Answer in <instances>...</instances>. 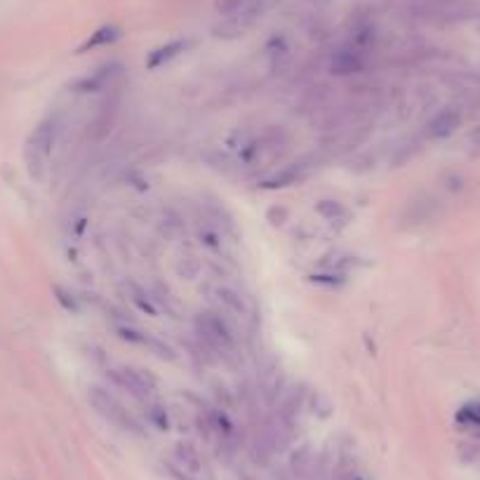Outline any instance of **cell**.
Here are the masks:
<instances>
[{"label": "cell", "instance_id": "cell-1", "mask_svg": "<svg viewBox=\"0 0 480 480\" xmlns=\"http://www.w3.org/2000/svg\"><path fill=\"white\" fill-rule=\"evenodd\" d=\"M56 137H59V116H47L28 134L26 146H24V162H26V172L33 181L45 179L47 162L56 144Z\"/></svg>", "mask_w": 480, "mask_h": 480}, {"label": "cell", "instance_id": "cell-2", "mask_svg": "<svg viewBox=\"0 0 480 480\" xmlns=\"http://www.w3.org/2000/svg\"><path fill=\"white\" fill-rule=\"evenodd\" d=\"M196 335L203 339L205 346L219 353H231L233 346H236L229 323L219 313H212V311H203V313L196 316Z\"/></svg>", "mask_w": 480, "mask_h": 480}, {"label": "cell", "instance_id": "cell-3", "mask_svg": "<svg viewBox=\"0 0 480 480\" xmlns=\"http://www.w3.org/2000/svg\"><path fill=\"white\" fill-rule=\"evenodd\" d=\"M88 400H90V405L95 407L104 419H109L111 424H116V426L125 428V431H139L137 421L132 419V414L127 412V409L120 405V402L113 398L106 388L90 386L88 388Z\"/></svg>", "mask_w": 480, "mask_h": 480}, {"label": "cell", "instance_id": "cell-4", "mask_svg": "<svg viewBox=\"0 0 480 480\" xmlns=\"http://www.w3.org/2000/svg\"><path fill=\"white\" fill-rule=\"evenodd\" d=\"M106 374L113 384L134 395V398H148L155 391V377L151 372L139 370V367H111Z\"/></svg>", "mask_w": 480, "mask_h": 480}, {"label": "cell", "instance_id": "cell-5", "mask_svg": "<svg viewBox=\"0 0 480 480\" xmlns=\"http://www.w3.org/2000/svg\"><path fill=\"white\" fill-rule=\"evenodd\" d=\"M264 10H266V0H259V3L250 5L243 12L231 14V17H224L222 24L215 26V35L217 38H224V40L240 38V35H245L254 24H257V19L264 14Z\"/></svg>", "mask_w": 480, "mask_h": 480}, {"label": "cell", "instance_id": "cell-6", "mask_svg": "<svg viewBox=\"0 0 480 480\" xmlns=\"http://www.w3.org/2000/svg\"><path fill=\"white\" fill-rule=\"evenodd\" d=\"M365 52H360L358 47L353 45H342L339 49H335L330 56V71L335 76H353V73H360V71L365 68Z\"/></svg>", "mask_w": 480, "mask_h": 480}, {"label": "cell", "instance_id": "cell-7", "mask_svg": "<svg viewBox=\"0 0 480 480\" xmlns=\"http://www.w3.org/2000/svg\"><path fill=\"white\" fill-rule=\"evenodd\" d=\"M462 125V111L455 106H445L428 120L426 125V137L428 139H448L450 134L457 132V127Z\"/></svg>", "mask_w": 480, "mask_h": 480}, {"label": "cell", "instance_id": "cell-8", "mask_svg": "<svg viewBox=\"0 0 480 480\" xmlns=\"http://www.w3.org/2000/svg\"><path fill=\"white\" fill-rule=\"evenodd\" d=\"M304 176H306V165H304V162H292V165L282 167L278 172L268 174L266 179H261L259 186L266 191H278V188L292 186V184H299Z\"/></svg>", "mask_w": 480, "mask_h": 480}, {"label": "cell", "instance_id": "cell-9", "mask_svg": "<svg viewBox=\"0 0 480 480\" xmlns=\"http://www.w3.org/2000/svg\"><path fill=\"white\" fill-rule=\"evenodd\" d=\"M120 76V64H106V66L97 68L92 76H85L76 83L78 92H102L109 85H113V80Z\"/></svg>", "mask_w": 480, "mask_h": 480}, {"label": "cell", "instance_id": "cell-10", "mask_svg": "<svg viewBox=\"0 0 480 480\" xmlns=\"http://www.w3.org/2000/svg\"><path fill=\"white\" fill-rule=\"evenodd\" d=\"M169 462L179 466L181 471H186L188 476L200 478V473H203V459H200L198 450L191 443H176L174 445V452H172V459H169Z\"/></svg>", "mask_w": 480, "mask_h": 480}, {"label": "cell", "instance_id": "cell-11", "mask_svg": "<svg viewBox=\"0 0 480 480\" xmlns=\"http://www.w3.org/2000/svg\"><path fill=\"white\" fill-rule=\"evenodd\" d=\"M186 47H188V40H172V42H165V45L151 49L146 56V68L155 71V68L165 66V64L176 59V56H179Z\"/></svg>", "mask_w": 480, "mask_h": 480}, {"label": "cell", "instance_id": "cell-12", "mask_svg": "<svg viewBox=\"0 0 480 480\" xmlns=\"http://www.w3.org/2000/svg\"><path fill=\"white\" fill-rule=\"evenodd\" d=\"M120 35H123V31L116 26V24H104L99 26L95 33H90V38L83 42L80 47H78V54L88 52V49H97V47H104V45H113Z\"/></svg>", "mask_w": 480, "mask_h": 480}, {"label": "cell", "instance_id": "cell-13", "mask_svg": "<svg viewBox=\"0 0 480 480\" xmlns=\"http://www.w3.org/2000/svg\"><path fill=\"white\" fill-rule=\"evenodd\" d=\"M148 294H151L153 304H158L160 308H165L167 316L181 318V301L176 299L174 292L167 285H162V282H153V289Z\"/></svg>", "mask_w": 480, "mask_h": 480}, {"label": "cell", "instance_id": "cell-14", "mask_svg": "<svg viewBox=\"0 0 480 480\" xmlns=\"http://www.w3.org/2000/svg\"><path fill=\"white\" fill-rule=\"evenodd\" d=\"M210 292H212V299H215L219 306H224L226 311H231V313H236V316L245 313V304L236 289H231L226 285H217V287H212Z\"/></svg>", "mask_w": 480, "mask_h": 480}, {"label": "cell", "instance_id": "cell-15", "mask_svg": "<svg viewBox=\"0 0 480 480\" xmlns=\"http://www.w3.org/2000/svg\"><path fill=\"white\" fill-rule=\"evenodd\" d=\"M455 421L459 424L462 428L471 431L473 436L480 438V400H473V402H466L457 409V416Z\"/></svg>", "mask_w": 480, "mask_h": 480}, {"label": "cell", "instance_id": "cell-16", "mask_svg": "<svg viewBox=\"0 0 480 480\" xmlns=\"http://www.w3.org/2000/svg\"><path fill=\"white\" fill-rule=\"evenodd\" d=\"M316 212L323 219H328V222H342V219L349 217V210L339 200H320L316 205Z\"/></svg>", "mask_w": 480, "mask_h": 480}, {"label": "cell", "instance_id": "cell-17", "mask_svg": "<svg viewBox=\"0 0 480 480\" xmlns=\"http://www.w3.org/2000/svg\"><path fill=\"white\" fill-rule=\"evenodd\" d=\"M254 3H259V0H215V10L222 14V17H231V14L243 12Z\"/></svg>", "mask_w": 480, "mask_h": 480}, {"label": "cell", "instance_id": "cell-18", "mask_svg": "<svg viewBox=\"0 0 480 480\" xmlns=\"http://www.w3.org/2000/svg\"><path fill=\"white\" fill-rule=\"evenodd\" d=\"M130 299L137 304V306L141 308V311H146L148 316H155L158 313V308H155V304H153V299H151V294L146 292V289H141L139 285H134V282H130Z\"/></svg>", "mask_w": 480, "mask_h": 480}, {"label": "cell", "instance_id": "cell-19", "mask_svg": "<svg viewBox=\"0 0 480 480\" xmlns=\"http://www.w3.org/2000/svg\"><path fill=\"white\" fill-rule=\"evenodd\" d=\"M146 419H148V424H153V426L160 431L169 428V414L160 402H151V405L146 407Z\"/></svg>", "mask_w": 480, "mask_h": 480}, {"label": "cell", "instance_id": "cell-20", "mask_svg": "<svg viewBox=\"0 0 480 480\" xmlns=\"http://www.w3.org/2000/svg\"><path fill=\"white\" fill-rule=\"evenodd\" d=\"M54 294H56V301H59L66 311H71V313H76V311L80 308V306H78V301H76V296L71 292H66L61 285H54Z\"/></svg>", "mask_w": 480, "mask_h": 480}, {"label": "cell", "instance_id": "cell-21", "mask_svg": "<svg viewBox=\"0 0 480 480\" xmlns=\"http://www.w3.org/2000/svg\"><path fill=\"white\" fill-rule=\"evenodd\" d=\"M311 280L318 282V285H328V287H339L344 285V275L339 273H313Z\"/></svg>", "mask_w": 480, "mask_h": 480}, {"label": "cell", "instance_id": "cell-22", "mask_svg": "<svg viewBox=\"0 0 480 480\" xmlns=\"http://www.w3.org/2000/svg\"><path fill=\"white\" fill-rule=\"evenodd\" d=\"M266 217H268V222H271L273 226H280L287 219V210L285 208H271Z\"/></svg>", "mask_w": 480, "mask_h": 480}, {"label": "cell", "instance_id": "cell-23", "mask_svg": "<svg viewBox=\"0 0 480 480\" xmlns=\"http://www.w3.org/2000/svg\"><path fill=\"white\" fill-rule=\"evenodd\" d=\"M165 466H167L169 476H172L174 480H198V478H193V476H188L186 471H181L179 466H176V464H172V462H167Z\"/></svg>", "mask_w": 480, "mask_h": 480}, {"label": "cell", "instance_id": "cell-24", "mask_svg": "<svg viewBox=\"0 0 480 480\" xmlns=\"http://www.w3.org/2000/svg\"><path fill=\"white\" fill-rule=\"evenodd\" d=\"M351 480H363V478H360V476H353Z\"/></svg>", "mask_w": 480, "mask_h": 480}]
</instances>
